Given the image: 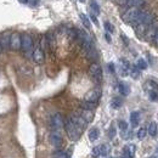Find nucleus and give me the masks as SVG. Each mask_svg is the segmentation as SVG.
<instances>
[{"instance_id": "f257e3e1", "label": "nucleus", "mask_w": 158, "mask_h": 158, "mask_svg": "<svg viewBox=\"0 0 158 158\" xmlns=\"http://www.w3.org/2000/svg\"><path fill=\"white\" fill-rule=\"evenodd\" d=\"M64 128H66V131H67V135L68 138L71 139L72 141H77L80 138V134H81V129L79 128L78 125L72 120V119H67L66 123H64Z\"/></svg>"}, {"instance_id": "f03ea898", "label": "nucleus", "mask_w": 158, "mask_h": 158, "mask_svg": "<svg viewBox=\"0 0 158 158\" xmlns=\"http://www.w3.org/2000/svg\"><path fill=\"white\" fill-rule=\"evenodd\" d=\"M21 49L26 56H29L33 50V40L32 37L28 34H24L21 37Z\"/></svg>"}, {"instance_id": "7ed1b4c3", "label": "nucleus", "mask_w": 158, "mask_h": 158, "mask_svg": "<svg viewBox=\"0 0 158 158\" xmlns=\"http://www.w3.org/2000/svg\"><path fill=\"white\" fill-rule=\"evenodd\" d=\"M139 12H140V9L138 7H129L128 10H125V12L122 15V20L124 21L125 23H129L131 24L135 19L138 17Z\"/></svg>"}, {"instance_id": "20e7f679", "label": "nucleus", "mask_w": 158, "mask_h": 158, "mask_svg": "<svg viewBox=\"0 0 158 158\" xmlns=\"http://www.w3.org/2000/svg\"><path fill=\"white\" fill-rule=\"evenodd\" d=\"M89 76L96 83H100L102 80V69H101V67L98 63H93L89 67Z\"/></svg>"}, {"instance_id": "39448f33", "label": "nucleus", "mask_w": 158, "mask_h": 158, "mask_svg": "<svg viewBox=\"0 0 158 158\" xmlns=\"http://www.w3.org/2000/svg\"><path fill=\"white\" fill-rule=\"evenodd\" d=\"M100 98H101V89H100V88H95V89L90 90V91L85 95L84 101H88V102H96V103H98V101H99Z\"/></svg>"}, {"instance_id": "423d86ee", "label": "nucleus", "mask_w": 158, "mask_h": 158, "mask_svg": "<svg viewBox=\"0 0 158 158\" xmlns=\"http://www.w3.org/2000/svg\"><path fill=\"white\" fill-rule=\"evenodd\" d=\"M157 29H158V22L153 21V22L148 26V28H147V31H146V33H145V35H143L145 39L148 40V41H152L155 34H156V32H157Z\"/></svg>"}, {"instance_id": "0eeeda50", "label": "nucleus", "mask_w": 158, "mask_h": 158, "mask_svg": "<svg viewBox=\"0 0 158 158\" xmlns=\"http://www.w3.org/2000/svg\"><path fill=\"white\" fill-rule=\"evenodd\" d=\"M93 157H100V156H106L110 153V147L107 145H100L93 148L91 151Z\"/></svg>"}, {"instance_id": "6e6552de", "label": "nucleus", "mask_w": 158, "mask_h": 158, "mask_svg": "<svg viewBox=\"0 0 158 158\" xmlns=\"http://www.w3.org/2000/svg\"><path fill=\"white\" fill-rule=\"evenodd\" d=\"M63 118H62V116L60 114V113H55L52 117H51V127H52V129H55V130H60L62 127H63Z\"/></svg>"}, {"instance_id": "1a4fd4ad", "label": "nucleus", "mask_w": 158, "mask_h": 158, "mask_svg": "<svg viewBox=\"0 0 158 158\" xmlns=\"http://www.w3.org/2000/svg\"><path fill=\"white\" fill-rule=\"evenodd\" d=\"M10 46L12 50H20L21 49V35L19 33H14L10 37Z\"/></svg>"}, {"instance_id": "9d476101", "label": "nucleus", "mask_w": 158, "mask_h": 158, "mask_svg": "<svg viewBox=\"0 0 158 158\" xmlns=\"http://www.w3.org/2000/svg\"><path fill=\"white\" fill-rule=\"evenodd\" d=\"M135 151H136V147L135 145H127L124 148H123V157L124 158H133L135 156Z\"/></svg>"}, {"instance_id": "9b49d317", "label": "nucleus", "mask_w": 158, "mask_h": 158, "mask_svg": "<svg viewBox=\"0 0 158 158\" xmlns=\"http://www.w3.org/2000/svg\"><path fill=\"white\" fill-rule=\"evenodd\" d=\"M33 60H34V62L35 63H43L44 62V60H45V56H44V51H43V49L41 48H37L34 51H33Z\"/></svg>"}, {"instance_id": "f8f14e48", "label": "nucleus", "mask_w": 158, "mask_h": 158, "mask_svg": "<svg viewBox=\"0 0 158 158\" xmlns=\"http://www.w3.org/2000/svg\"><path fill=\"white\" fill-rule=\"evenodd\" d=\"M50 142H51L52 146H55V147L59 148L60 146L62 145V136L60 135L57 131H54V133H51V135H50Z\"/></svg>"}, {"instance_id": "ddd939ff", "label": "nucleus", "mask_w": 158, "mask_h": 158, "mask_svg": "<svg viewBox=\"0 0 158 158\" xmlns=\"http://www.w3.org/2000/svg\"><path fill=\"white\" fill-rule=\"evenodd\" d=\"M143 89L147 91V94H150L152 91H158V83L155 80H147L143 84Z\"/></svg>"}, {"instance_id": "4468645a", "label": "nucleus", "mask_w": 158, "mask_h": 158, "mask_svg": "<svg viewBox=\"0 0 158 158\" xmlns=\"http://www.w3.org/2000/svg\"><path fill=\"white\" fill-rule=\"evenodd\" d=\"M81 118L84 119L86 123H90V122H93V119H94V111H91V110H81L80 111V114H79Z\"/></svg>"}, {"instance_id": "2eb2a0df", "label": "nucleus", "mask_w": 158, "mask_h": 158, "mask_svg": "<svg viewBox=\"0 0 158 158\" xmlns=\"http://www.w3.org/2000/svg\"><path fill=\"white\" fill-rule=\"evenodd\" d=\"M71 119H72V120L78 125L81 130H84V129H85V127H86V124H88V123L81 118L80 116H76V114H74V116H72V117H71Z\"/></svg>"}, {"instance_id": "dca6fc26", "label": "nucleus", "mask_w": 158, "mask_h": 158, "mask_svg": "<svg viewBox=\"0 0 158 158\" xmlns=\"http://www.w3.org/2000/svg\"><path fill=\"white\" fill-rule=\"evenodd\" d=\"M147 133L150 134V136L152 138H156L158 134V125L156 122H151L150 125H148V129H147Z\"/></svg>"}, {"instance_id": "f3484780", "label": "nucleus", "mask_w": 158, "mask_h": 158, "mask_svg": "<svg viewBox=\"0 0 158 158\" xmlns=\"http://www.w3.org/2000/svg\"><path fill=\"white\" fill-rule=\"evenodd\" d=\"M134 28H135V32H136V34H138L139 37H143L145 33H146V31H147V28H148V26H146L143 23H140V24H138Z\"/></svg>"}, {"instance_id": "a211bd4d", "label": "nucleus", "mask_w": 158, "mask_h": 158, "mask_svg": "<svg viewBox=\"0 0 158 158\" xmlns=\"http://www.w3.org/2000/svg\"><path fill=\"white\" fill-rule=\"evenodd\" d=\"M130 123L133 127H138L139 123H140V112L135 111V112H131L130 114Z\"/></svg>"}, {"instance_id": "6ab92c4d", "label": "nucleus", "mask_w": 158, "mask_h": 158, "mask_svg": "<svg viewBox=\"0 0 158 158\" xmlns=\"http://www.w3.org/2000/svg\"><path fill=\"white\" fill-rule=\"evenodd\" d=\"M100 136V131L98 128H91L90 130H89V139H90V141H96Z\"/></svg>"}, {"instance_id": "aec40b11", "label": "nucleus", "mask_w": 158, "mask_h": 158, "mask_svg": "<svg viewBox=\"0 0 158 158\" xmlns=\"http://www.w3.org/2000/svg\"><path fill=\"white\" fill-rule=\"evenodd\" d=\"M118 89H119V93H120L122 95H125V96L129 95L130 89H129V85H128V84H125V83H119Z\"/></svg>"}, {"instance_id": "412c9836", "label": "nucleus", "mask_w": 158, "mask_h": 158, "mask_svg": "<svg viewBox=\"0 0 158 158\" xmlns=\"http://www.w3.org/2000/svg\"><path fill=\"white\" fill-rule=\"evenodd\" d=\"M143 4H145L143 0H128V2H127V5L129 7H138V9H140Z\"/></svg>"}, {"instance_id": "4be33fe9", "label": "nucleus", "mask_w": 158, "mask_h": 158, "mask_svg": "<svg viewBox=\"0 0 158 158\" xmlns=\"http://www.w3.org/2000/svg\"><path fill=\"white\" fill-rule=\"evenodd\" d=\"M10 34H2L1 37H0V44H1V46H4V48H6L7 45H10Z\"/></svg>"}, {"instance_id": "5701e85b", "label": "nucleus", "mask_w": 158, "mask_h": 158, "mask_svg": "<svg viewBox=\"0 0 158 158\" xmlns=\"http://www.w3.org/2000/svg\"><path fill=\"white\" fill-rule=\"evenodd\" d=\"M96 106H98L96 102H88V101H84V102L81 103V107H83L84 110H91V111H94V110L96 108Z\"/></svg>"}, {"instance_id": "b1692460", "label": "nucleus", "mask_w": 158, "mask_h": 158, "mask_svg": "<svg viewBox=\"0 0 158 158\" xmlns=\"http://www.w3.org/2000/svg\"><path fill=\"white\" fill-rule=\"evenodd\" d=\"M122 105H123V101H122V99H119V98L113 99L112 100V102H111L112 108H119V107H122Z\"/></svg>"}, {"instance_id": "393cba45", "label": "nucleus", "mask_w": 158, "mask_h": 158, "mask_svg": "<svg viewBox=\"0 0 158 158\" xmlns=\"http://www.w3.org/2000/svg\"><path fill=\"white\" fill-rule=\"evenodd\" d=\"M90 7H91V10L94 11L93 14H96V15H99L100 14V6L98 5V2H96L95 0H91V2H90Z\"/></svg>"}, {"instance_id": "a878e982", "label": "nucleus", "mask_w": 158, "mask_h": 158, "mask_svg": "<svg viewBox=\"0 0 158 158\" xmlns=\"http://www.w3.org/2000/svg\"><path fill=\"white\" fill-rule=\"evenodd\" d=\"M130 74H131V77L134 79H138L139 77H140V69H139L136 66L131 67V68H130Z\"/></svg>"}, {"instance_id": "bb28decb", "label": "nucleus", "mask_w": 158, "mask_h": 158, "mask_svg": "<svg viewBox=\"0 0 158 158\" xmlns=\"http://www.w3.org/2000/svg\"><path fill=\"white\" fill-rule=\"evenodd\" d=\"M80 20H81V22H83V24H84V27H86L88 29L90 28V21H89V19L84 15V14H80Z\"/></svg>"}, {"instance_id": "cd10ccee", "label": "nucleus", "mask_w": 158, "mask_h": 158, "mask_svg": "<svg viewBox=\"0 0 158 158\" xmlns=\"http://www.w3.org/2000/svg\"><path fill=\"white\" fill-rule=\"evenodd\" d=\"M136 67H138L139 69H146L147 68V63H146V61L143 59H139L138 63H136Z\"/></svg>"}, {"instance_id": "c85d7f7f", "label": "nucleus", "mask_w": 158, "mask_h": 158, "mask_svg": "<svg viewBox=\"0 0 158 158\" xmlns=\"http://www.w3.org/2000/svg\"><path fill=\"white\" fill-rule=\"evenodd\" d=\"M147 135V130L145 129V128H140L138 131V138L140 140H142V139H145V136Z\"/></svg>"}, {"instance_id": "c756f323", "label": "nucleus", "mask_w": 158, "mask_h": 158, "mask_svg": "<svg viewBox=\"0 0 158 158\" xmlns=\"http://www.w3.org/2000/svg\"><path fill=\"white\" fill-rule=\"evenodd\" d=\"M105 29H106L107 33H113L114 32V27L110 22H105Z\"/></svg>"}, {"instance_id": "7c9ffc66", "label": "nucleus", "mask_w": 158, "mask_h": 158, "mask_svg": "<svg viewBox=\"0 0 158 158\" xmlns=\"http://www.w3.org/2000/svg\"><path fill=\"white\" fill-rule=\"evenodd\" d=\"M119 128H120L122 131H127V130H128V124H127V122L120 120V122H119Z\"/></svg>"}, {"instance_id": "2f4dec72", "label": "nucleus", "mask_w": 158, "mask_h": 158, "mask_svg": "<svg viewBox=\"0 0 158 158\" xmlns=\"http://www.w3.org/2000/svg\"><path fill=\"white\" fill-rule=\"evenodd\" d=\"M108 136L111 139H113L114 136H116V128L112 125L111 128H110V130H108Z\"/></svg>"}, {"instance_id": "473e14b6", "label": "nucleus", "mask_w": 158, "mask_h": 158, "mask_svg": "<svg viewBox=\"0 0 158 158\" xmlns=\"http://www.w3.org/2000/svg\"><path fill=\"white\" fill-rule=\"evenodd\" d=\"M90 19L93 20V22L96 24V26H99V21H98V19H96V16H95V14H91L90 15Z\"/></svg>"}, {"instance_id": "72a5a7b5", "label": "nucleus", "mask_w": 158, "mask_h": 158, "mask_svg": "<svg viewBox=\"0 0 158 158\" xmlns=\"http://www.w3.org/2000/svg\"><path fill=\"white\" fill-rule=\"evenodd\" d=\"M116 2L118 4L119 6H124V5H127L128 0H116Z\"/></svg>"}, {"instance_id": "f704fd0d", "label": "nucleus", "mask_w": 158, "mask_h": 158, "mask_svg": "<svg viewBox=\"0 0 158 158\" xmlns=\"http://www.w3.org/2000/svg\"><path fill=\"white\" fill-rule=\"evenodd\" d=\"M152 41L158 46V29H157V32H156V34H155V37H153V40H152Z\"/></svg>"}, {"instance_id": "c9c22d12", "label": "nucleus", "mask_w": 158, "mask_h": 158, "mask_svg": "<svg viewBox=\"0 0 158 158\" xmlns=\"http://www.w3.org/2000/svg\"><path fill=\"white\" fill-rule=\"evenodd\" d=\"M108 68H110V71H111L112 73L116 72V69H114V64H113V63H110V64H108Z\"/></svg>"}, {"instance_id": "e433bc0d", "label": "nucleus", "mask_w": 158, "mask_h": 158, "mask_svg": "<svg viewBox=\"0 0 158 158\" xmlns=\"http://www.w3.org/2000/svg\"><path fill=\"white\" fill-rule=\"evenodd\" d=\"M105 38L107 39V41H108V43H111V37H110V33H106V34H105Z\"/></svg>"}, {"instance_id": "4c0bfd02", "label": "nucleus", "mask_w": 158, "mask_h": 158, "mask_svg": "<svg viewBox=\"0 0 158 158\" xmlns=\"http://www.w3.org/2000/svg\"><path fill=\"white\" fill-rule=\"evenodd\" d=\"M2 51V46H1V44H0V52Z\"/></svg>"}, {"instance_id": "58836bf2", "label": "nucleus", "mask_w": 158, "mask_h": 158, "mask_svg": "<svg viewBox=\"0 0 158 158\" xmlns=\"http://www.w3.org/2000/svg\"><path fill=\"white\" fill-rule=\"evenodd\" d=\"M79 1H81V2H84V1H85V0H79Z\"/></svg>"}]
</instances>
